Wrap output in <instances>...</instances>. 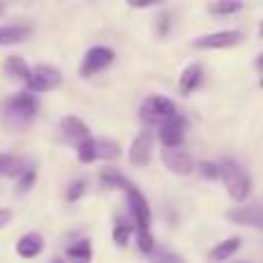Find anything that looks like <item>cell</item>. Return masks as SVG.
I'll use <instances>...</instances> for the list:
<instances>
[{"label": "cell", "instance_id": "26", "mask_svg": "<svg viewBox=\"0 0 263 263\" xmlns=\"http://www.w3.org/2000/svg\"><path fill=\"white\" fill-rule=\"evenodd\" d=\"M35 178H37V173H35V168H28L26 166V171L18 176V185H16V192L18 194H26V192H30L32 190V185H35Z\"/></svg>", "mask_w": 263, "mask_h": 263}, {"label": "cell", "instance_id": "2", "mask_svg": "<svg viewBox=\"0 0 263 263\" xmlns=\"http://www.w3.org/2000/svg\"><path fill=\"white\" fill-rule=\"evenodd\" d=\"M37 109H40V104H37V97L32 92H18V95L9 97L5 104V120L9 127H23L37 116Z\"/></svg>", "mask_w": 263, "mask_h": 263}, {"label": "cell", "instance_id": "11", "mask_svg": "<svg viewBox=\"0 0 263 263\" xmlns=\"http://www.w3.org/2000/svg\"><path fill=\"white\" fill-rule=\"evenodd\" d=\"M60 132H63L65 141H69V143H74V145H79V143L90 139L88 125L83 123L81 118H77V116H65V118L60 120Z\"/></svg>", "mask_w": 263, "mask_h": 263}, {"label": "cell", "instance_id": "20", "mask_svg": "<svg viewBox=\"0 0 263 263\" xmlns=\"http://www.w3.org/2000/svg\"><path fill=\"white\" fill-rule=\"evenodd\" d=\"M26 171V164L21 157L9 153H0V176H9V178H18Z\"/></svg>", "mask_w": 263, "mask_h": 263}, {"label": "cell", "instance_id": "1", "mask_svg": "<svg viewBox=\"0 0 263 263\" xmlns=\"http://www.w3.org/2000/svg\"><path fill=\"white\" fill-rule=\"evenodd\" d=\"M219 178H222L224 187H227L229 196H231L233 201L242 203V201L250 196L252 178H250V173L245 171V166L238 164L236 159H224V162L219 164Z\"/></svg>", "mask_w": 263, "mask_h": 263}, {"label": "cell", "instance_id": "6", "mask_svg": "<svg viewBox=\"0 0 263 263\" xmlns=\"http://www.w3.org/2000/svg\"><path fill=\"white\" fill-rule=\"evenodd\" d=\"M245 40L240 30H219V32H210V35H201L194 40L196 49H205V51H215V49H229L236 46Z\"/></svg>", "mask_w": 263, "mask_h": 263}, {"label": "cell", "instance_id": "9", "mask_svg": "<svg viewBox=\"0 0 263 263\" xmlns=\"http://www.w3.org/2000/svg\"><path fill=\"white\" fill-rule=\"evenodd\" d=\"M185 129H187V120L180 114L176 118H171L168 123H164L159 127V141L164 148H180L182 139H185Z\"/></svg>", "mask_w": 263, "mask_h": 263}, {"label": "cell", "instance_id": "33", "mask_svg": "<svg viewBox=\"0 0 263 263\" xmlns=\"http://www.w3.org/2000/svg\"><path fill=\"white\" fill-rule=\"evenodd\" d=\"M259 86H261V88H263V77H261V81H259Z\"/></svg>", "mask_w": 263, "mask_h": 263}, {"label": "cell", "instance_id": "3", "mask_svg": "<svg viewBox=\"0 0 263 263\" xmlns=\"http://www.w3.org/2000/svg\"><path fill=\"white\" fill-rule=\"evenodd\" d=\"M139 116H141V120H143L148 127H157L159 129L164 123H168L171 118H176L178 109H176V104H173L168 97L153 95V97H148V100L143 102Z\"/></svg>", "mask_w": 263, "mask_h": 263}, {"label": "cell", "instance_id": "12", "mask_svg": "<svg viewBox=\"0 0 263 263\" xmlns=\"http://www.w3.org/2000/svg\"><path fill=\"white\" fill-rule=\"evenodd\" d=\"M201 79H203V67H201L199 63L194 65H187L185 72L180 74V79H178V90H180V95H192V92L199 88Z\"/></svg>", "mask_w": 263, "mask_h": 263}, {"label": "cell", "instance_id": "34", "mask_svg": "<svg viewBox=\"0 0 263 263\" xmlns=\"http://www.w3.org/2000/svg\"><path fill=\"white\" fill-rule=\"evenodd\" d=\"M261 37H263V23H261Z\"/></svg>", "mask_w": 263, "mask_h": 263}, {"label": "cell", "instance_id": "13", "mask_svg": "<svg viewBox=\"0 0 263 263\" xmlns=\"http://www.w3.org/2000/svg\"><path fill=\"white\" fill-rule=\"evenodd\" d=\"M42 250H44V240L40 233H26L16 240V254L21 259H35L42 254Z\"/></svg>", "mask_w": 263, "mask_h": 263}, {"label": "cell", "instance_id": "10", "mask_svg": "<svg viewBox=\"0 0 263 263\" xmlns=\"http://www.w3.org/2000/svg\"><path fill=\"white\" fill-rule=\"evenodd\" d=\"M150 155H153V136L150 132H141L129 145V162L132 166H148Z\"/></svg>", "mask_w": 263, "mask_h": 263}, {"label": "cell", "instance_id": "18", "mask_svg": "<svg viewBox=\"0 0 263 263\" xmlns=\"http://www.w3.org/2000/svg\"><path fill=\"white\" fill-rule=\"evenodd\" d=\"M120 157V143L114 139H95V159H102V162H114V159Z\"/></svg>", "mask_w": 263, "mask_h": 263}, {"label": "cell", "instance_id": "5", "mask_svg": "<svg viewBox=\"0 0 263 263\" xmlns=\"http://www.w3.org/2000/svg\"><path fill=\"white\" fill-rule=\"evenodd\" d=\"M116 53L109 49V46H90V49L86 51V55H83V63L81 67H79V74H81L83 79L92 77V74L102 72V69H106L111 63H114Z\"/></svg>", "mask_w": 263, "mask_h": 263}, {"label": "cell", "instance_id": "8", "mask_svg": "<svg viewBox=\"0 0 263 263\" xmlns=\"http://www.w3.org/2000/svg\"><path fill=\"white\" fill-rule=\"evenodd\" d=\"M125 194H127V203H129V210H132V217H134V222H136V229L148 231L150 222H153V213H150V205H148V201H145L143 192L136 190V187L132 185Z\"/></svg>", "mask_w": 263, "mask_h": 263}, {"label": "cell", "instance_id": "19", "mask_svg": "<svg viewBox=\"0 0 263 263\" xmlns=\"http://www.w3.org/2000/svg\"><path fill=\"white\" fill-rule=\"evenodd\" d=\"M3 69L12 81H26L28 74H30V67H28V63L21 58V55H9V58L3 63Z\"/></svg>", "mask_w": 263, "mask_h": 263}, {"label": "cell", "instance_id": "25", "mask_svg": "<svg viewBox=\"0 0 263 263\" xmlns=\"http://www.w3.org/2000/svg\"><path fill=\"white\" fill-rule=\"evenodd\" d=\"M77 157H79V162H83V164L95 162V139H92V136L77 145Z\"/></svg>", "mask_w": 263, "mask_h": 263}, {"label": "cell", "instance_id": "17", "mask_svg": "<svg viewBox=\"0 0 263 263\" xmlns=\"http://www.w3.org/2000/svg\"><path fill=\"white\" fill-rule=\"evenodd\" d=\"M28 35H30V26H23V23L3 26V28H0V46L18 44V42L28 40Z\"/></svg>", "mask_w": 263, "mask_h": 263}, {"label": "cell", "instance_id": "23", "mask_svg": "<svg viewBox=\"0 0 263 263\" xmlns=\"http://www.w3.org/2000/svg\"><path fill=\"white\" fill-rule=\"evenodd\" d=\"M136 247H139V252H143V254H153L155 252V238L153 233L143 231V229H136Z\"/></svg>", "mask_w": 263, "mask_h": 263}, {"label": "cell", "instance_id": "28", "mask_svg": "<svg viewBox=\"0 0 263 263\" xmlns=\"http://www.w3.org/2000/svg\"><path fill=\"white\" fill-rule=\"evenodd\" d=\"M201 171V176L208 178V180H215V178H219V166L213 162H201L199 166H196Z\"/></svg>", "mask_w": 263, "mask_h": 263}, {"label": "cell", "instance_id": "24", "mask_svg": "<svg viewBox=\"0 0 263 263\" xmlns=\"http://www.w3.org/2000/svg\"><path fill=\"white\" fill-rule=\"evenodd\" d=\"M86 192H88V182L79 178V180H72V182L67 185V192H65V199H67L69 203H77V201L81 199V196L86 194Z\"/></svg>", "mask_w": 263, "mask_h": 263}, {"label": "cell", "instance_id": "16", "mask_svg": "<svg viewBox=\"0 0 263 263\" xmlns=\"http://www.w3.org/2000/svg\"><path fill=\"white\" fill-rule=\"evenodd\" d=\"M240 245H242V240L238 236H231V238H227V240H222L219 245H215L213 250H210V261H215V263H222V261H227V259H231L233 254H236L238 250H240Z\"/></svg>", "mask_w": 263, "mask_h": 263}, {"label": "cell", "instance_id": "30", "mask_svg": "<svg viewBox=\"0 0 263 263\" xmlns=\"http://www.w3.org/2000/svg\"><path fill=\"white\" fill-rule=\"evenodd\" d=\"M168 23H171V16H168V14H164V16H162V28H159V35H166Z\"/></svg>", "mask_w": 263, "mask_h": 263}, {"label": "cell", "instance_id": "22", "mask_svg": "<svg viewBox=\"0 0 263 263\" xmlns=\"http://www.w3.org/2000/svg\"><path fill=\"white\" fill-rule=\"evenodd\" d=\"M242 3H231V0H222V3H210L208 5V12L219 14V16H231V14L240 12Z\"/></svg>", "mask_w": 263, "mask_h": 263}, {"label": "cell", "instance_id": "32", "mask_svg": "<svg viewBox=\"0 0 263 263\" xmlns=\"http://www.w3.org/2000/svg\"><path fill=\"white\" fill-rule=\"evenodd\" d=\"M51 263H65L63 259H55V261H51Z\"/></svg>", "mask_w": 263, "mask_h": 263}, {"label": "cell", "instance_id": "21", "mask_svg": "<svg viewBox=\"0 0 263 263\" xmlns=\"http://www.w3.org/2000/svg\"><path fill=\"white\" fill-rule=\"evenodd\" d=\"M69 263H90L92 261V245L90 240H79L65 252Z\"/></svg>", "mask_w": 263, "mask_h": 263}, {"label": "cell", "instance_id": "14", "mask_svg": "<svg viewBox=\"0 0 263 263\" xmlns=\"http://www.w3.org/2000/svg\"><path fill=\"white\" fill-rule=\"evenodd\" d=\"M229 217L236 224H247V227L263 229V208H259V205H240L238 210L229 213Z\"/></svg>", "mask_w": 263, "mask_h": 263}, {"label": "cell", "instance_id": "15", "mask_svg": "<svg viewBox=\"0 0 263 263\" xmlns=\"http://www.w3.org/2000/svg\"><path fill=\"white\" fill-rule=\"evenodd\" d=\"M100 182L106 187V190H123V192H127L132 187V182L114 166H102L100 168Z\"/></svg>", "mask_w": 263, "mask_h": 263}, {"label": "cell", "instance_id": "4", "mask_svg": "<svg viewBox=\"0 0 263 263\" xmlns=\"http://www.w3.org/2000/svg\"><path fill=\"white\" fill-rule=\"evenodd\" d=\"M60 83H63V74L55 67H51V65L30 67V74L26 79L28 92H49V90H55Z\"/></svg>", "mask_w": 263, "mask_h": 263}, {"label": "cell", "instance_id": "27", "mask_svg": "<svg viewBox=\"0 0 263 263\" xmlns=\"http://www.w3.org/2000/svg\"><path fill=\"white\" fill-rule=\"evenodd\" d=\"M129 238H132V227L129 224H125V222H118L114 227V242L118 247H125L129 242Z\"/></svg>", "mask_w": 263, "mask_h": 263}, {"label": "cell", "instance_id": "7", "mask_svg": "<svg viewBox=\"0 0 263 263\" xmlns=\"http://www.w3.org/2000/svg\"><path fill=\"white\" fill-rule=\"evenodd\" d=\"M162 162L176 176H190L194 171V157L182 145L180 148H162Z\"/></svg>", "mask_w": 263, "mask_h": 263}, {"label": "cell", "instance_id": "31", "mask_svg": "<svg viewBox=\"0 0 263 263\" xmlns=\"http://www.w3.org/2000/svg\"><path fill=\"white\" fill-rule=\"evenodd\" d=\"M256 69H259V72H263V53L259 55V58H256Z\"/></svg>", "mask_w": 263, "mask_h": 263}, {"label": "cell", "instance_id": "29", "mask_svg": "<svg viewBox=\"0 0 263 263\" xmlns=\"http://www.w3.org/2000/svg\"><path fill=\"white\" fill-rule=\"evenodd\" d=\"M9 222H12V210H9V208H0V229L7 227Z\"/></svg>", "mask_w": 263, "mask_h": 263}]
</instances>
